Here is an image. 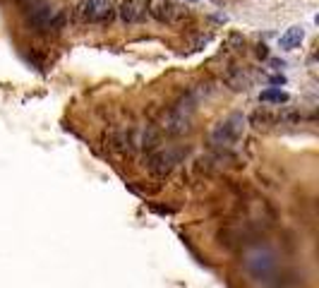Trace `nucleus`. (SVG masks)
Wrapping results in <instances>:
<instances>
[{
	"instance_id": "obj_9",
	"label": "nucleus",
	"mask_w": 319,
	"mask_h": 288,
	"mask_svg": "<svg viewBox=\"0 0 319 288\" xmlns=\"http://www.w3.org/2000/svg\"><path fill=\"white\" fill-rule=\"evenodd\" d=\"M303 39H305V29L295 24V27L286 29V34L279 39V46H281V51H293V48H298L303 43Z\"/></svg>"
},
{
	"instance_id": "obj_3",
	"label": "nucleus",
	"mask_w": 319,
	"mask_h": 288,
	"mask_svg": "<svg viewBox=\"0 0 319 288\" xmlns=\"http://www.w3.org/2000/svg\"><path fill=\"white\" fill-rule=\"evenodd\" d=\"M75 15L84 24H106L116 15V0H82Z\"/></svg>"
},
{
	"instance_id": "obj_11",
	"label": "nucleus",
	"mask_w": 319,
	"mask_h": 288,
	"mask_svg": "<svg viewBox=\"0 0 319 288\" xmlns=\"http://www.w3.org/2000/svg\"><path fill=\"white\" fill-rule=\"evenodd\" d=\"M259 99L262 101H271V103H286L288 101V94L281 92V89H264V92L259 94Z\"/></svg>"
},
{
	"instance_id": "obj_5",
	"label": "nucleus",
	"mask_w": 319,
	"mask_h": 288,
	"mask_svg": "<svg viewBox=\"0 0 319 288\" xmlns=\"http://www.w3.org/2000/svg\"><path fill=\"white\" fill-rule=\"evenodd\" d=\"M180 159H183V151H180V149H173V147L158 149V151H154V154L149 156L147 168L156 178H166V175L180 164Z\"/></svg>"
},
{
	"instance_id": "obj_2",
	"label": "nucleus",
	"mask_w": 319,
	"mask_h": 288,
	"mask_svg": "<svg viewBox=\"0 0 319 288\" xmlns=\"http://www.w3.org/2000/svg\"><path fill=\"white\" fill-rule=\"evenodd\" d=\"M27 17H29V24L36 31H55L65 22L60 10H55L53 5H48L43 0H31V5L27 8Z\"/></svg>"
},
{
	"instance_id": "obj_1",
	"label": "nucleus",
	"mask_w": 319,
	"mask_h": 288,
	"mask_svg": "<svg viewBox=\"0 0 319 288\" xmlns=\"http://www.w3.org/2000/svg\"><path fill=\"white\" fill-rule=\"evenodd\" d=\"M197 110V94H187L164 116V130L168 135H185L192 127V118Z\"/></svg>"
},
{
	"instance_id": "obj_8",
	"label": "nucleus",
	"mask_w": 319,
	"mask_h": 288,
	"mask_svg": "<svg viewBox=\"0 0 319 288\" xmlns=\"http://www.w3.org/2000/svg\"><path fill=\"white\" fill-rule=\"evenodd\" d=\"M295 116H283L281 110H257V113H252V125H257V127H262V125H279L283 123V120H293Z\"/></svg>"
},
{
	"instance_id": "obj_7",
	"label": "nucleus",
	"mask_w": 319,
	"mask_h": 288,
	"mask_svg": "<svg viewBox=\"0 0 319 288\" xmlns=\"http://www.w3.org/2000/svg\"><path fill=\"white\" fill-rule=\"evenodd\" d=\"M116 12L120 15V19L125 24H140L147 19V8H144L142 0H125Z\"/></svg>"
},
{
	"instance_id": "obj_12",
	"label": "nucleus",
	"mask_w": 319,
	"mask_h": 288,
	"mask_svg": "<svg viewBox=\"0 0 319 288\" xmlns=\"http://www.w3.org/2000/svg\"><path fill=\"white\" fill-rule=\"evenodd\" d=\"M187 3H195V0H187Z\"/></svg>"
},
{
	"instance_id": "obj_6",
	"label": "nucleus",
	"mask_w": 319,
	"mask_h": 288,
	"mask_svg": "<svg viewBox=\"0 0 319 288\" xmlns=\"http://www.w3.org/2000/svg\"><path fill=\"white\" fill-rule=\"evenodd\" d=\"M144 8H147L149 17H154L156 22H164V24H175L183 17V10L173 0H149Z\"/></svg>"
},
{
	"instance_id": "obj_4",
	"label": "nucleus",
	"mask_w": 319,
	"mask_h": 288,
	"mask_svg": "<svg viewBox=\"0 0 319 288\" xmlns=\"http://www.w3.org/2000/svg\"><path fill=\"white\" fill-rule=\"evenodd\" d=\"M242 127H245L242 116L233 113L231 118L221 120V123L214 127V132H211V144H214V147H221V149L235 147V142L240 140V135H242Z\"/></svg>"
},
{
	"instance_id": "obj_10",
	"label": "nucleus",
	"mask_w": 319,
	"mask_h": 288,
	"mask_svg": "<svg viewBox=\"0 0 319 288\" xmlns=\"http://www.w3.org/2000/svg\"><path fill=\"white\" fill-rule=\"evenodd\" d=\"M226 84L235 92H245L249 86V77L247 75H242V70H235V72H228L226 75Z\"/></svg>"
}]
</instances>
